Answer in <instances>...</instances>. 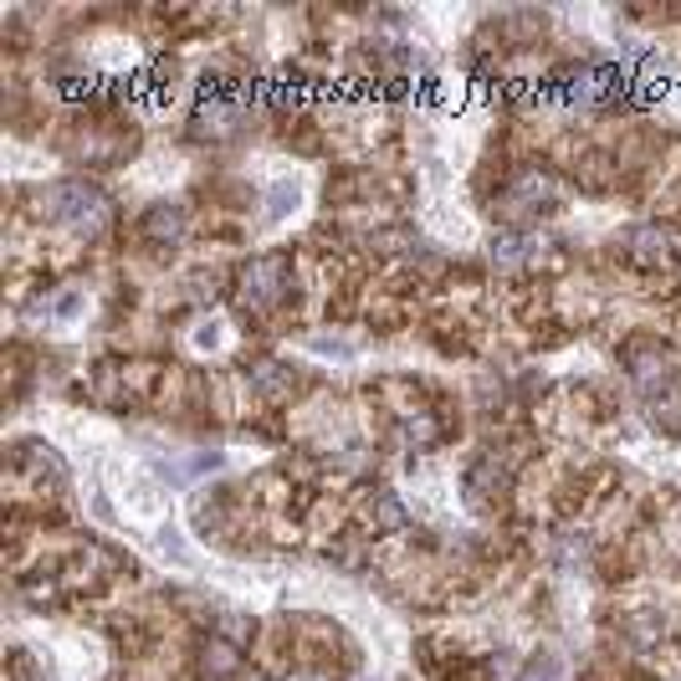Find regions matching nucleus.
Wrapping results in <instances>:
<instances>
[{
	"instance_id": "f257e3e1",
	"label": "nucleus",
	"mask_w": 681,
	"mask_h": 681,
	"mask_svg": "<svg viewBox=\"0 0 681 681\" xmlns=\"http://www.w3.org/2000/svg\"><path fill=\"white\" fill-rule=\"evenodd\" d=\"M47 211H51V220L77 226L83 236H93V231H103V220H108V200H103V190H93V184H83V180H62L47 190Z\"/></svg>"
},
{
	"instance_id": "f03ea898",
	"label": "nucleus",
	"mask_w": 681,
	"mask_h": 681,
	"mask_svg": "<svg viewBox=\"0 0 681 681\" xmlns=\"http://www.w3.org/2000/svg\"><path fill=\"white\" fill-rule=\"evenodd\" d=\"M283 283H287L283 262L277 256H256L241 272V298H247V308H272V302L283 298Z\"/></svg>"
},
{
	"instance_id": "7ed1b4c3",
	"label": "nucleus",
	"mask_w": 681,
	"mask_h": 681,
	"mask_svg": "<svg viewBox=\"0 0 681 681\" xmlns=\"http://www.w3.org/2000/svg\"><path fill=\"white\" fill-rule=\"evenodd\" d=\"M200 671L211 681H226L241 671V646L226 641V635H205V646H200Z\"/></svg>"
},
{
	"instance_id": "20e7f679",
	"label": "nucleus",
	"mask_w": 681,
	"mask_h": 681,
	"mask_svg": "<svg viewBox=\"0 0 681 681\" xmlns=\"http://www.w3.org/2000/svg\"><path fill=\"white\" fill-rule=\"evenodd\" d=\"M144 236H150L154 247H175V241L184 236V211H180V205H169V200L150 205V216H144Z\"/></svg>"
},
{
	"instance_id": "39448f33",
	"label": "nucleus",
	"mask_w": 681,
	"mask_h": 681,
	"mask_svg": "<svg viewBox=\"0 0 681 681\" xmlns=\"http://www.w3.org/2000/svg\"><path fill=\"white\" fill-rule=\"evenodd\" d=\"M533 251V241L523 231H498L492 236V266H517Z\"/></svg>"
},
{
	"instance_id": "423d86ee",
	"label": "nucleus",
	"mask_w": 681,
	"mask_h": 681,
	"mask_svg": "<svg viewBox=\"0 0 681 681\" xmlns=\"http://www.w3.org/2000/svg\"><path fill=\"white\" fill-rule=\"evenodd\" d=\"M251 384H256V395L272 399V395H283L287 384H292V374H287L283 365H256L251 369Z\"/></svg>"
},
{
	"instance_id": "0eeeda50",
	"label": "nucleus",
	"mask_w": 681,
	"mask_h": 681,
	"mask_svg": "<svg viewBox=\"0 0 681 681\" xmlns=\"http://www.w3.org/2000/svg\"><path fill=\"white\" fill-rule=\"evenodd\" d=\"M631 247H635V256H641V262H656V256H666V236L650 231V226H635Z\"/></svg>"
},
{
	"instance_id": "6e6552de",
	"label": "nucleus",
	"mask_w": 681,
	"mask_h": 681,
	"mask_svg": "<svg viewBox=\"0 0 681 681\" xmlns=\"http://www.w3.org/2000/svg\"><path fill=\"white\" fill-rule=\"evenodd\" d=\"M298 184H277V190H272V205H266V216L277 220V216H287V211H292V205H298Z\"/></svg>"
},
{
	"instance_id": "1a4fd4ad",
	"label": "nucleus",
	"mask_w": 681,
	"mask_h": 681,
	"mask_svg": "<svg viewBox=\"0 0 681 681\" xmlns=\"http://www.w3.org/2000/svg\"><path fill=\"white\" fill-rule=\"evenodd\" d=\"M380 523H384L390 533L405 528V502H399V498H380Z\"/></svg>"
},
{
	"instance_id": "9d476101",
	"label": "nucleus",
	"mask_w": 681,
	"mask_h": 681,
	"mask_svg": "<svg viewBox=\"0 0 681 681\" xmlns=\"http://www.w3.org/2000/svg\"><path fill=\"white\" fill-rule=\"evenodd\" d=\"M292 681H318V677H292Z\"/></svg>"
}]
</instances>
